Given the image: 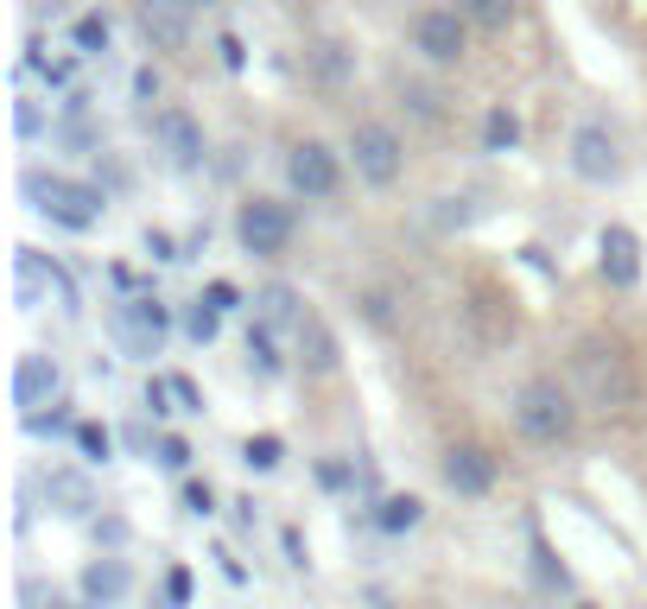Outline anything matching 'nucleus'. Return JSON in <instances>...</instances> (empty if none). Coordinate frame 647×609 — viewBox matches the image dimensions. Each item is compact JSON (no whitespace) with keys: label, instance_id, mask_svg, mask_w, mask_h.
Listing matches in <instances>:
<instances>
[{"label":"nucleus","instance_id":"obj_1","mask_svg":"<svg viewBox=\"0 0 647 609\" xmlns=\"http://www.w3.org/2000/svg\"><path fill=\"white\" fill-rule=\"evenodd\" d=\"M20 191L33 197L38 216H51V222H58V229H71V235L96 229V222H102V204H108L96 184L64 179V172H26V179H20Z\"/></svg>","mask_w":647,"mask_h":609},{"label":"nucleus","instance_id":"obj_2","mask_svg":"<svg viewBox=\"0 0 647 609\" xmlns=\"http://www.w3.org/2000/svg\"><path fill=\"white\" fill-rule=\"evenodd\" d=\"M514 426H521V438H534V444H565L577 431V400L552 375H534V381L514 388Z\"/></svg>","mask_w":647,"mask_h":609},{"label":"nucleus","instance_id":"obj_3","mask_svg":"<svg viewBox=\"0 0 647 609\" xmlns=\"http://www.w3.org/2000/svg\"><path fill=\"white\" fill-rule=\"evenodd\" d=\"M577 381H584V400L603 406V413L635 406V368H628V356H622L615 343H603V337H584V343H577Z\"/></svg>","mask_w":647,"mask_h":609},{"label":"nucleus","instance_id":"obj_4","mask_svg":"<svg viewBox=\"0 0 647 609\" xmlns=\"http://www.w3.org/2000/svg\"><path fill=\"white\" fill-rule=\"evenodd\" d=\"M350 159H356V179L375 184V191H388L400 179V166H406V146L388 121H356V134H350Z\"/></svg>","mask_w":647,"mask_h":609},{"label":"nucleus","instance_id":"obj_5","mask_svg":"<svg viewBox=\"0 0 647 609\" xmlns=\"http://www.w3.org/2000/svg\"><path fill=\"white\" fill-rule=\"evenodd\" d=\"M235 235H242V248H248L254 260H273V254L292 248V210L273 204V197H248L242 216H235Z\"/></svg>","mask_w":647,"mask_h":609},{"label":"nucleus","instance_id":"obj_6","mask_svg":"<svg viewBox=\"0 0 647 609\" xmlns=\"http://www.w3.org/2000/svg\"><path fill=\"white\" fill-rule=\"evenodd\" d=\"M13 287H20V305H76V287L58 260H45L38 248H13Z\"/></svg>","mask_w":647,"mask_h":609},{"label":"nucleus","instance_id":"obj_7","mask_svg":"<svg viewBox=\"0 0 647 609\" xmlns=\"http://www.w3.org/2000/svg\"><path fill=\"white\" fill-rule=\"evenodd\" d=\"M108 330H114V343L127 356H159V343H166V305L159 299H121L108 312Z\"/></svg>","mask_w":647,"mask_h":609},{"label":"nucleus","instance_id":"obj_8","mask_svg":"<svg viewBox=\"0 0 647 609\" xmlns=\"http://www.w3.org/2000/svg\"><path fill=\"white\" fill-rule=\"evenodd\" d=\"M464 7H426L419 20H413V51L426 58V64H457L464 58Z\"/></svg>","mask_w":647,"mask_h":609},{"label":"nucleus","instance_id":"obj_9","mask_svg":"<svg viewBox=\"0 0 647 609\" xmlns=\"http://www.w3.org/2000/svg\"><path fill=\"white\" fill-rule=\"evenodd\" d=\"M572 172L584 184H615L622 179V146H615V134L603 121H584L572 134Z\"/></svg>","mask_w":647,"mask_h":609},{"label":"nucleus","instance_id":"obj_10","mask_svg":"<svg viewBox=\"0 0 647 609\" xmlns=\"http://www.w3.org/2000/svg\"><path fill=\"white\" fill-rule=\"evenodd\" d=\"M286 179H292V191L298 197H337V184H343V166H337V153L324 141H298L286 153Z\"/></svg>","mask_w":647,"mask_h":609},{"label":"nucleus","instance_id":"obj_11","mask_svg":"<svg viewBox=\"0 0 647 609\" xmlns=\"http://www.w3.org/2000/svg\"><path fill=\"white\" fill-rule=\"evenodd\" d=\"M191 0H134V26L152 51H184L191 45Z\"/></svg>","mask_w":647,"mask_h":609},{"label":"nucleus","instance_id":"obj_12","mask_svg":"<svg viewBox=\"0 0 647 609\" xmlns=\"http://www.w3.org/2000/svg\"><path fill=\"white\" fill-rule=\"evenodd\" d=\"M152 141H159V153H166L179 172L204 166V127H197V114H184V108H159V114H152Z\"/></svg>","mask_w":647,"mask_h":609},{"label":"nucleus","instance_id":"obj_13","mask_svg":"<svg viewBox=\"0 0 647 609\" xmlns=\"http://www.w3.org/2000/svg\"><path fill=\"white\" fill-rule=\"evenodd\" d=\"M597 267H603V280H610L615 292H635L642 287V242H635L622 222H610V229L597 235Z\"/></svg>","mask_w":647,"mask_h":609},{"label":"nucleus","instance_id":"obj_14","mask_svg":"<svg viewBox=\"0 0 647 609\" xmlns=\"http://www.w3.org/2000/svg\"><path fill=\"white\" fill-rule=\"evenodd\" d=\"M58 394H64L58 362L51 356H20V368H13V406H20V413H38V406H51Z\"/></svg>","mask_w":647,"mask_h":609},{"label":"nucleus","instance_id":"obj_15","mask_svg":"<svg viewBox=\"0 0 647 609\" xmlns=\"http://www.w3.org/2000/svg\"><path fill=\"white\" fill-rule=\"evenodd\" d=\"M444 483H451L457 496H489V489H496V458H489L483 444H451V451H444Z\"/></svg>","mask_w":647,"mask_h":609},{"label":"nucleus","instance_id":"obj_16","mask_svg":"<svg viewBox=\"0 0 647 609\" xmlns=\"http://www.w3.org/2000/svg\"><path fill=\"white\" fill-rule=\"evenodd\" d=\"M292 330H298V362H305V375H337V362H343V350H337V330H330L318 312H305Z\"/></svg>","mask_w":647,"mask_h":609},{"label":"nucleus","instance_id":"obj_17","mask_svg":"<svg viewBox=\"0 0 647 609\" xmlns=\"http://www.w3.org/2000/svg\"><path fill=\"white\" fill-rule=\"evenodd\" d=\"M76 590H83V604H121L127 590H134V572H127V559H89L83 577H76Z\"/></svg>","mask_w":647,"mask_h":609},{"label":"nucleus","instance_id":"obj_18","mask_svg":"<svg viewBox=\"0 0 647 609\" xmlns=\"http://www.w3.org/2000/svg\"><path fill=\"white\" fill-rule=\"evenodd\" d=\"M45 502L58 508V514H71V521H83V514L96 508V489H89L76 470H51V476H45Z\"/></svg>","mask_w":647,"mask_h":609},{"label":"nucleus","instance_id":"obj_19","mask_svg":"<svg viewBox=\"0 0 647 609\" xmlns=\"http://www.w3.org/2000/svg\"><path fill=\"white\" fill-rule=\"evenodd\" d=\"M146 406L152 413H204V394L184 375H159V381H146Z\"/></svg>","mask_w":647,"mask_h":609},{"label":"nucleus","instance_id":"obj_20","mask_svg":"<svg viewBox=\"0 0 647 609\" xmlns=\"http://www.w3.org/2000/svg\"><path fill=\"white\" fill-rule=\"evenodd\" d=\"M457 7H464V20L476 33H508L514 13H521V0H457Z\"/></svg>","mask_w":647,"mask_h":609},{"label":"nucleus","instance_id":"obj_21","mask_svg":"<svg viewBox=\"0 0 647 609\" xmlns=\"http://www.w3.org/2000/svg\"><path fill=\"white\" fill-rule=\"evenodd\" d=\"M248 368L260 375V381H273V375H280V350H273V324H267V318L248 324Z\"/></svg>","mask_w":647,"mask_h":609},{"label":"nucleus","instance_id":"obj_22","mask_svg":"<svg viewBox=\"0 0 647 609\" xmlns=\"http://www.w3.org/2000/svg\"><path fill=\"white\" fill-rule=\"evenodd\" d=\"M375 521H381L388 534H413V527L426 521V502H419V496H388V502H381V514H375Z\"/></svg>","mask_w":647,"mask_h":609},{"label":"nucleus","instance_id":"obj_23","mask_svg":"<svg viewBox=\"0 0 647 609\" xmlns=\"http://www.w3.org/2000/svg\"><path fill=\"white\" fill-rule=\"evenodd\" d=\"M254 312L267 324H298L305 312H298V292L292 287H267V292H254Z\"/></svg>","mask_w":647,"mask_h":609},{"label":"nucleus","instance_id":"obj_24","mask_svg":"<svg viewBox=\"0 0 647 609\" xmlns=\"http://www.w3.org/2000/svg\"><path fill=\"white\" fill-rule=\"evenodd\" d=\"M514 141H521V121H514L508 108H489V121H483V146H489V153H508Z\"/></svg>","mask_w":647,"mask_h":609},{"label":"nucleus","instance_id":"obj_25","mask_svg":"<svg viewBox=\"0 0 647 609\" xmlns=\"http://www.w3.org/2000/svg\"><path fill=\"white\" fill-rule=\"evenodd\" d=\"M71 38H76V51H83V58L108 51V13H83V20L71 26Z\"/></svg>","mask_w":647,"mask_h":609},{"label":"nucleus","instance_id":"obj_26","mask_svg":"<svg viewBox=\"0 0 647 609\" xmlns=\"http://www.w3.org/2000/svg\"><path fill=\"white\" fill-rule=\"evenodd\" d=\"M534 572H539V584H546V590H572V572L552 559V546H546V539H534Z\"/></svg>","mask_w":647,"mask_h":609},{"label":"nucleus","instance_id":"obj_27","mask_svg":"<svg viewBox=\"0 0 647 609\" xmlns=\"http://www.w3.org/2000/svg\"><path fill=\"white\" fill-rule=\"evenodd\" d=\"M76 451H83L89 464H108V458H114V431L108 426H76Z\"/></svg>","mask_w":647,"mask_h":609},{"label":"nucleus","instance_id":"obj_28","mask_svg":"<svg viewBox=\"0 0 647 609\" xmlns=\"http://www.w3.org/2000/svg\"><path fill=\"white\" fill-rule=\"evenodd\" d=\"M242 464H248V470H273V464H280V438H267V431L248 438V444H242Z\"/></svg>","mask_w":647,"mask_h":609},{"label":"nucleus","instance_id":"obj_29","mask_svg":"<svg viewBox=\"0 0 647 609\" xmlns=\"http://www.w3.org/2000/svg\"><path fill=\"white\" fill-rule=\"evenodd\" d=\"M216 324H222V312H216L210 299H197V305H191V318H184V330H191L197 343H210V337H216Z\"/></svg>","mask_w":647,"mask_h":609},{"label":"nucleus","instance_id":"obj_30","mask_svg":"<svg viewBox=\"0 0 647 609\" xmlns=\"http://www.w3.org/2000/svg\"><path fill=\"white\" fill-rule=\"evenodd\" d=\"M312 64H318V76H324V83H343V71H350V58H343V45H330V38L318 45V58H312Z\"/></svg>","mask_w":647,"mask_h":609},{"label":"nucleus","instance_id":"obj_31","mask_svg":"<svg viewBox=\"0 0 647 609\" xmlns=\"http://www.w3.org/2000/svg\"><path fill=\"white\" fill-rule=\"evenodd\" d=\"M152 458H159V464H166V470H184V464H191V444H184V438H172V431H166V438L152 444Z\"/></svg>","mask_w":647,"mask_h":609},{"label":"nucleus","instance_id":"obj_32","mask_svg":"<svg viewBox=\"0 0 647 609\" xmlns=\"http://www.w3.org/2000/svg\"><path fill=\"white\" fill-rule=\"evenodd\" d=\"M38 127H45V114H38V102H26V96H20V108H13V134H20V141H33Z\"/></svg>","mask_w":647,"mask_h":609},{"label":"nucleus","instance_id":"obj_33","mask_svg":"<svg viewBox=\"0 0 647 609\" xmlns=\"http://www.w3.org/2000/svg\"><path fill=\"white\" fill-rule=\"evenodd\" d=\"M184 514H216V489H210V483H184Z\"/></svg>","mask_w":647,"mask_h":609},{"label":"nucleus","instance_id":"obj_34","mask_svg":"<svg viewBox=\"0 0 647 609\" xmlns=\"http://www.w3.org/2000/svg\"><path fill=\"white\" fill-rule=\"evenodd\" d=\"M204 299H210L216 312H235V305H242V292L229 287V280H210V292H204Z\"/></svg>","mask_w":647,"mask_h":609},{"label":"nucleus","instance_id":"obj_35","mask_svg":"<svg viewBox=\"0 0 647 609\" xmlns=\"http://www.w3.org/2000/svg\"><path fill=\"white\" fill-rule=\"evenodd\" d=\"M216 51H222V64H229V71H242V58H248V51H242V38H235V33H222V38H216Z\"/></svg>","mask_w":647,"mask_h":609},{"label":"nucleus","instance_id":"obj_36","mask_svg":"<svg viewBox=\"0 0 647 609\" xmlns=\"http://www.w3.org/2000/svg\"><path fill=\"white\" fill-rule=\"evenodd\" d=\"M406 102H413L419 121H438V96H431V89H406Z\"/></svg>","mask_w":647,"mask_h":609},{"label":"nucleus","instance_id":"obj_37","mask_svg":"<svg viewBox=\"0 0 647 609\" xmlns=\"http://www.w3.org/2000/svg\"><path fill=\"white\" fill-rule=\"evenodd\" d=\"M146 254H152V260H179V254H172V235H166V229H146Z\"/></svg>","mask_w":647,"mask_h":609},{"label":"nucleus","instance_id":"obj_38","mask_svg":"<svg viewBox=\"0 0 647 609\" xmlns=\"http://www.w3.org/2000/svg\"><path fill=\"white\" fill-rule=\"evenodd\" d=\"M134 96H141V102H159V71H141V76H134Z\"/></svg>","mask_w":647,"mask_h":609},{"label":"nucleus","instance_id":"obj_39","mask_svg":"<svg viewBox=\"0 0 647 609\" xmlns=\"http://www.w3.org/2000/svg\"><path fill=\"white\" fill-rule=\"evenodd\" d=\"M469 197H444V210H438V222H469V210H464Z\"/></svg>","mask_w":647,"mask_h":609},{"label":"nucleus","instance_id":"obj_40","mask_svg":"<svg viewBox=\"0 0 647 609\" xmlns=\"http://www.w3.org/2000/svg\"><path fill=\"white\" fill-rule=\"evenodd\" d=\"M166 597H172V604H184V597H191V572H172V577H166Z\"/></svg>","mask_w":647,"mask_h":609},{"label":"nucleus","instance_id":"obj_41","mask_svg":"<svg viewBox=\"0 0 647 609\" xmlns=\"http://www.w3.org/2000/svg\"><path fill=\"white\" fill-rule=\"evenodd\" d=\"M191 7H216V0H191Z\"/></svg>","mask_w":647,"mask_h":609}]
</instances>
